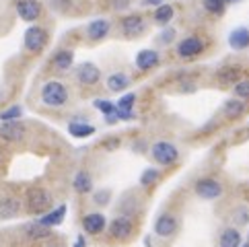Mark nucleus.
Listing matches in <instances>:
<instances>
[{
	"mask_svg": "<svg viewBox=\"0 0 249 247\" xmlns=\"http://www.w3.org/2000/svg\"><path fill=\"white\" fill-rule=\"evenodd\" d=\"M74 247H87V243H85V237H83V235H78V237H76V243H74Z\"/></svg>",
	"mask_w": 249,
	"mask_h": 247,
	"instance_id": "obj_36",
	"label": "nucleus"
},
{
	"mask_svg": "<svg viewBox=\"0 0 249 247\" xmlns=\"http://www.w3.org/2000/svg\"><path fill=\"white\" fill-rule=\"evenodd\" d=\"M27 233H29L31 237H35V239H37V237H46V235H48V227H41L39 223H37V225H29V227H27Z\"/></svg>",
	"mask_w": 249,
	"mask_h": 247,
	"instance_id": "obj_31",
	"label": "nucleus"
},
{
	"mask_svg": "<svg viewBox=\"0 0 249 247\" xmlns=\"http://www.w3.org/2000/svg\"><path fill=\"white\" fill-rule=\"evenodd\" d=\"M204 50V41L198 39V37H185L179 41V46H177V54L181 58H194L198 56L200 52Z\"/></svg>",
	"mask_w": 249,
	"mask_h": 247,
	"instance_id": "obj_9",
	"label": "nucleus"
},
{
	"mask_svg": "<svg viewBox=\"0 0 249 247\" xmlns=\"http://www.w3.org/2000/svg\"><path fill=\"white\" fill-rule=\"evenodd\" d=\"M109 233H111V237H115V239H126V237H130V233H132V223L126 216L115 218L109 225Z\"/></svg>",
	"mask_w": 249,
	"mask_h": 247,
	"instance_id": "obj_12",
	"label": "nucleus"
},
{
	"mask_svg": "<svg viewBox=\"0 0 249 247\" xmlns=\"http://www.w3.org/2000/svg\"><path fill=\"white\" fill-rule=\"evenodd\" d=\"M93 188V183H91V177H89V173L81 171V173H76V177H74V190L78 194H89Z\"/></svg>",
	"mask_w": 249,
	"mask_h": 247,
	"instance_id": "obj_24",
	"label": "nucleus"
},
{
	"mask_svg": "<svg viewBox=\"0 0 249 247\" xmlns=\"http://www.w3.org/2000/svg\"><path fill=\"white\" fill-rule=\"evenodd\" d=\"M68 132L72 134L74 138H87V136H91L95 134V128L91 126V124H81V122H70V126H68Z\"/></svg>",
	"mask_w": 249,
	"mask_h": 247,
	"instance_id": "obj_20",
	"label": "nucleus"
},
{
	"mask_svg": "<svg viewBox=\"0 0 249 247\" xmlns=\"http://www.w3.org/2000/svg\"><path fill=\"white\" fill-rule=\"evenodd\" d=\"M161 0H144V4H159Z\"/></svg>",
	"mask_w": 249,
	"mask_h": 247,
	"instance_id": "obj_38",
	"label": "nucleus"
},
{
	"mask_svg": "<svg viewBox=\"0 0 249 247\" xmlns=\"http://www.w3.org/2000/svg\"><path fill=\"white\" fill-rule=\"evenodd\" d=\"M19 210H21V202L17 198H2L0 200V220L17 216L19 214Z\"/></svg>",
	"mask_w": 249,
	"mask_h": 247,
	"instance_id": "obj_14",
	"label": "nucleus"
},
{
	"mask_svg": "<svg viewBox=\"0 0 249 247\" xmlns=\"http://www.w3.org/2000/svg\"><path fill=\"white\" fill-rule=\"evenodd\" d=\"M52 206V196L43 188H31L27 192V210L33 214H43Z\"/></svg>",
	"mask_w": 249,
	"mask_h": 247,
	"instance_id": "obj_2",
	"label": "nucleus"
},
{
	"mask_svg": "<svg viewBox=\"0 0 249 247\" xmlns=\"http://www.w3.org/2000/svg\"><path fill=\"white\" fill-rule=\"evenodd\" d=\"M76 78H78V83H81V85L93 87V85L99 83L101 72H99V68H97L93 62H85V64L78 66V70H76Z\"/></svg>",
	"mask_w": 249,
	"mask_h": 247,
	"instance_id": "obj_7",
	"label": "nucleus"
},
{
	"mask_svg": "<svg viewBox=\"0 0 249 247\" xmlns=\"http://www.w3.org/2000/svg\"><path fill=\"white\" fill-rule=\"evenodd\" d=\"M241 245V233L237 229H227L220 235V247H239Z\"/></svg>",
	"mask_w": 249,
	"mask_h": 247,
	"instance_id": "obj_22",
	"label": "nucleus"
},
{
	"mask_svg": "<svg viewBox=\"0 0 249 247\" xmlns=\"http://www.w3.org/2000/svg\"><path fill=\"white\" fill-rule=\"evenodd\" d=\"M17 15H19L23 21L31 23L35 19H39L41 4L37 2V0H17Z\"/></svg>",
	"mask_w": 249,
	"mask_h": 247,
	"instance_id": "obj_6",
	"label": "nucleus"
},
{
	"mask_svg": "<svg viewBox=\"0 0 249 247\" xmlns=\"http://www.w3.org/2000/svg\"><path fill=\"white\" fill-rule=\"evenodd\" d=\"M64 216H66V206L62 204V206H58L56 210H52V212H48V214H43L37 223L41 225V227H56V225H60L62 220H64Z\"/></svg>",
	"mask_w": 249,
	"mask_h": 247,
	"instance_id": "obj_17",
	"label": "nucleus"
},
{
	"mask_svg": "<svg viewBox=\"0 0 249 247\" xmlns=\"http://www.w3.org/2000/svg\"><path fill=\"white\" fill-rule=\"evenodd\" d=\"M41 101L50 105V107H62L66 101H68V91L66 87L58 83V81H50L43 85L41 89Z\"/></svg>",
	"mask_w": 249,
	"mask_h": 247,
	"instance_id": "obj_1",
	"label": "nucleus"
},
{
	"mask_svg": "<svg viewBox=\"0 0 249 247\" xmlns=\"http://www.w3.org/2000/svg\"><path fill=\"white\" fill-rule=\"evenodd\" d=\"M72 62H74V54L70 50H60L54 54V64L60 70H68L70 66H72Z\"/></svg>",
	"mask_w": 249,
	"mask_h": 247,
	"instance_id": "obj_21",
	"label": "nucleus"
},
{
	"mask_svg": "<svg viewBox=\"0 0 249 247\" xmlns=\"http://www.w3.org/2000/svg\"><path fill=\"white\" fill-rule=\"evenodd\" d=\"M159 177V171L157 169H146L144 173H142V177H140V183L142 185H150V183H155Z\"/></svg>",
	"mask_w": 249,
	"mask_h": 247,
	"instance_id": "obj_30",
	"label": "nucleus"
},
{
	"mask_svg": "<svg viewBox=\"0 0 249 247\" xmlns=\"http://www.w3.org/2000/svg\"><path fill=\"white\" fill-rule=\"evenodd\" d=\"M177 229V220L171 216V214H163L159 216V220L155 223V233L159 237H171Z\"/></svg>",
	"mask_w": 249,
	"mask_h": 247,
	"instance_id": "obj_11",
	"label": "nucleus"
},
{
	"mask_svg": "<svg viewBox=\"0 0 249 247\" xmlns=\"http://www.w3.org/2000/svg\"><path fill=\"white\" fill-rule=\"evenodd\" d=\"M109 198H111V194L101 190V192H97V194H95V204L105 206V204H107V202H109Z\"/></svg>",
	"mask_w": 249,
	"mask_h": 247,
	"instance_id": "obj_34",
	"label": "nucleus"
},
{
	"mask_svg": "<svg viewBox=\"0 0 249 247\" xmlns=\"http://www.w3.org/2000/svg\"><path fill=\"white\" fill-rule=\"evenodd\" d=\"M142 27H144V21L140 15H128L122 19V29L126 33H138Z\"/></svg>",
	"mask_w": 249,
	"mask_h": 247,
	"instance_id": "obj_19",
	"label": "nucleus"
},
{
	"mask_svg": "<svg viewBox=\"0 0 249 247\" xmlns=\"http://www.w3.org/2000/svg\"><path fill=\"white\" fill-rule=\"evenodd\" d=\"M229 43H231V48H233V50H245V48H249V29L237 27L235 31H231Z\"/></svg>",
	"mask_w": 249,
	"mask_h": 247,
	"instance_id": "obj_15",
	"label": "nucleus"
},
{
	"mask_svg": "<svg viewBox=\"0 0 249 247\" xmlns=\"http://www.w3.org/2000/svg\"><path fill=\"white\" fill-rule=\"evenodd\" d=\"M225 2H227V0H225Z\"/></svg>",
	"mask_w": 249,
	"mask_h": 247,
	"instance_id": "obj_41",
	"label": "nucleus"
},
{
	"mask_svg": "<svg viewBox=\"0 0 249 247\" xmlns=\"http://www.w3.org/2000/svg\"><path fill=\"white\" fill-rule=\"evenodd\" d=\"M95 107L97 109H101L103 111V116H107V120L109 122H113L115 120V113H118V107L111 103V101H103V99H99V101H95Z\"/></svg>",
	"mask_w": 249,
	"mask_h": 247,
	"instance_id": "obj_26",
	"label": "nucleus"
},
{
	"mask_svg": "<svg viewBox=\"0 0 249 247\" xmlns=\"http://www.w3.org/2000/svg\"><path fill=\"white\" fill-rule=\"evenodd\" d=\"M115 6H118V8H120V6L126 8V6H128V0H118V2H115Z\"/></svg>",
	"mask_w": 249,
	"mask_h": 247,
	"instance_id": "obj_37",
	"label": "nucleus"
},
{
	"mask_svg": "<svg viewBox=\"0 0 249 247\" xmlns=\"http://www.w3.org/2000/svg\"><path fill=\"white\" fill-rule=\"evenodd\" d=\"M243 109H245V105H243L241 101H237V99H231V101H227V103H225V113H227L229 118H237V116H241Z\"/></svg>",
	"mask_w": 249,
	"mask_h": 247,
	"instance_id": "obj_27",
	"label": "nucleus"
},
{
	"mask_svg": "<svg viewBox=\"0 0 249 247\" xmlns=\"http://www.w3.org/2000/svg\"><path fill=\"white\" fill-rule=\"evenodd\" d=\"M130 85V78L126 74H122V72H115L107 78V87H109V91H115V93H122L126 87Z\"/></svg>",
	"mask_w": 249,
	"mask_h": 247,
	"instance_id": "obj_23",
	"label": "nucleus"
},
{
	"mask_svg": "<svg viewBox=\"0 0 249 247\" xmlns=\"http://www.w3.org/2000/svg\"><path fill=\"white\" fill-rule=\"evenodd\" d=\"M159 64V54L155 50H142L138 52V56H136V66L140 70H148V68H153Z\"/></svg>",
	"mask_w": 249,
	"mask_h": 247,
	"instance_id": "obj_16",
	"label": "nucleus"
},
{
	"mask_svg": "<svg viewBox=\"0 0 249 247\" xmlns=\"http://www.w3.org/2000/svg\"><path fill=\"white\" fill-rule=\"evenodd\" d=\"M134 101H136L134 93L124 95L120 99V103H118V118H122V120H132L134 118V113H132V105H134Z\"/></svg>",
	"mask_w": 249,
	"mask_h": 247,
	"instance_id": "obj_18",
	"label": "nucleus"
},
{
	"mask_svg": "<svg viewBox=\"0 0 249 247\" xmlns=\"http://www.w3.org/2000/svg\"><path fill=\"white\" fill-rule=\"evenodd\" d=\"M107 33H109V21H105V19H99V21L89 23V27H87L89 39H93V41L103 39Z\"/></svg>",
	"mask_w": 249,
	"mask_h": 247,
	"instance_id": "obj_13",
	"label": "nucleus"
},
{
	"mask_svg": "<svg viewBox=\"0 0 249 247\" xmlns=\"http://www.w3.org/2000/svg\"><path fill=\"white\" fill-rule=\"evenodd\" d=\"M204 6H206V11H210V13L222 15V11H225V0H204Z\"/></svg>",
	"mask_w": 249,
	"mask_h": 247,
	"instance_id": "obj_29",
	"label": "nucleus"
},
{
	"mask_svg": "<svg viewBox=\"0 0 249 247\" xmlns=\"http://www.w3.org/2000/svg\"><path fill=\"white\" fill-rule=\"evenodd\" d=\"M21 116H23V107L21 105H13V107H8L0 113V122H13V120H19Z\"/></svg>",
	"mask_w": 249,
	"mask_h": 247,
	"instance_id": "obj_28",
	"label": "nucleus"
},
{
	"mask_svg": "<svg viewBox=\"0 0 249 247\" xmlns=\"http://www.w3.org/2000/svg\"><path fill=\"white\" fill-rule=\"evenodd\" d=\"M23 43H25V48H27L29 52H41L43 48H46V43H48L46 29L39 27V25H31V27L25 31Z\"/></svg>",
	"mask_w": 249,
	"mask_h": 247,
	"instance_id": "obj_3",
	"label": "nucleus"
},
{
	"mask_svg": "<svg viewBox=\"0 0 249 247\" xmlns=\"http://www.w3.org/2000/svg\"><path fill=\"white\" fill-rule=\"evenodd\" d=\"M2 99H4V91H2V89H0V101H2Z\"/></svg>",
	"mask_w": 249,
	"mask_h": 247,
	"instance_id": "obj_39",
	"label": "nucleus"
},
{
	"mask_svg": "<svg viewBox=\"0 0 249 247\" xmlns=\"http://www.w3.org/2000/svg\"><path fill=\"white\" fill-rule=\"evenodd\" d=\"M83 229L89 235H99L103 229H105V216L99 212H93V214H87L83 218Z\"/></svg>",
	"mask_w": 249,
	"mask_h": 247,
	"instance_id": "obj_10",
	"label": "nucleus"
},
{
	"mask_svg": "<svg viewBox=\"0 0 249 247\" xmlns=\"http://www.w3.org/2000/svg\"><path fill=\"white\" fill-rule=\"evenodd\" d=\"M196 194L204 200H214L222 194V185L214 179H200L196 183Z\"/></svg>",
	"mask_w": 249,
	"mask_h": 247,
	"instance_id": "obj_8",
	"label": "nucleus"
},
{
	"mask_svg": "<svg viewBox=\"0 0 249 247\" xmlns=\"http://www.w3.org/2000/svg\"><path fill=\"white\" fill-rule=\"evenodd\" d=\"M0 138L6 142H21L25 138V126L17 120L13 122H2L0 124Z\"/></svg>",
	"mask_w": 249,
	"mask_h": 247,
	"instance_id": "obj_5",
	"label": "nucleus"
},
{
	"mask_svg": "<svg viewBox=\"0 0 249 247\" xmlns=\"http://www.w3.org/2000/svg\"><path fill=\"white\" fill-rule=\"evenodd\" d=\"M243 247H249V243H247V245H243Z\"/></svg>",
	"mask_w": 249,
	"mask_h": 247,
	"instance_id": "obj_40",
	"label": "nucleus"
},
{
	"mask_svg": "<svg viewBox=\"0 0 249 247\" xmlns=\"http://www.w3.org/2000/svg\"><path fill=\"white\" fill-rule=\"evenodd\" d=\"M235 95L241 99H249V81H241L235 85Z\"/></svg>",
	"mask_w": 249,
	"mask_h": 247,
	"instance_id": "obj_32",
	"label": "nucleus"
},
{
	"mask_svg": "<svg viewBox=\"0 0 249 247\" xmlns=\"http://www.w3.org/2000/svg\"><path fill=\"white\" fill-rule=\"evenodd\" d=\"M171 19H173V6L171 4H161L155 11V21L159 25H167Z\"/></svg>",
	"mask_w": 249,
	"mask_h": 247,
	"instance_id": "obj_25",
	"label": "nucleus"
},
{
	"mask_svg": "<svg viewBox=\"0 0 249 247\" xmlns=\"http://www.w3.org/2000/svg\"><path fill=\"white\" fill-rule=\"evenodd\" d=\"M218 78H220L222 83L233 81V78H237V70H235V68H225V70H218Z\"/></svg>",
	"mask_w": 249,
	"mask_h": 247,
	"instance_id": "obj_33",
	"label": "nucleus"
},
{
	"mask_svg": "<svg viewBox=\"0 0 249 247\" xmlns=\"http://www.w3.org/2000/svg\"><path fill=\"white\" fill-rule=\"evenodd\" d=\"M175 37V31L173 29H165V33H163V41H171Z\"/></svg>",
	"mask_w": 249,
	"mask_h": 247,
	"instance_id": "obj_35",
	"label": "nucleus"
},
{
	"mask_svg": "<svg viewBox=\"0 0 249 247\" xmlns=\"http://www.w3.org/2000/svg\"><path fill=\"white\" fill-rule=\"evenodd\" d=\"M153 157H155V161H159L161 165H171L177 161V157H179V153H177V148L175 144L171 142H157L153 146Z\"/></svg>",
	"mask_w": 249,
	"mask_h": 247,
	"instance_id": "obj_4",
	"label": "nucleus"
}]
</instances>
